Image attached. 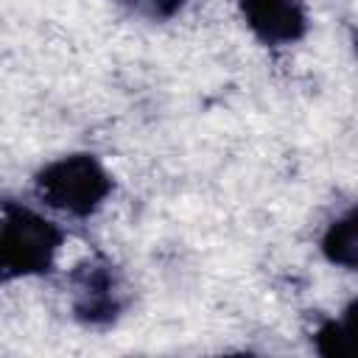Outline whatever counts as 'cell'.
<instances>
[{"label":"cell","mask_w":358,"mask_h":358,"mask_svg":"<svg viewBox=\"0 0 358 358\" xmlns=\"http://www.w3.org/2000/svg\"><path fill=\"white\" fill-rule=\"evenodd\" d=\"M62 243L64 232L56 221L14 199H0V285L48 274Z\"/></svg>","instance_id":"cell-1"},{"label":"cell","mask_w":358,"mask_h":358,"mask_svg":"<svg viewBox=\"0 0 358 358\" xmlns=\"http://www.w3.org/2000/svg\"><path fill=\"white\" fill-rule=\"evenodd\" d=\"M34 190L42 204L73 218H90L112 196L115 179L98 157L64 154L36 171Z\"/></svg>","instance_id":"cell-2"},{"label":"cell","mask_w":358,"mask_h":358,"mask_svg":"<svg viewBox=\"0 0 358 358\" xmlns=\"http://www.w3.org/2000/svg\"><path fill=\"white\" fill-rule=\"evenodd\" d=\"M67 296L76 322L84 327H112L131 302L123 271L103 255L84 257L70 268Z\"/></svg>","instance_id":"cell-3"},{"label":"cell","mask_w":358,"mask_h":358,"mask_svg":"<svg viewBox=\"0 0 358 358\" xmlns=\"http://www.w3.org/2000/svg\"><path fill=\"white\" fill-rule=\"evenodd\" d=\"M249 31L263 45H294L308 34L302 0H238Z\"/></svg>","instance_id":"cell-4"},{"label":"cell","mask_w":358,"mask_h":358,"mask_svg":"<svg viewBox=\"0 0 358 358\" xmlns=\"http://www.w3.org/2000/svg\"><path fill=\"white\" fill-rule=\"evenodd\" d=\"M319 246H322V255L327 263L341 266L347 271H355V266H358V218H355V210L336 215L327 224Z\"/></svg>","instance_id":"cell-5"},{"label":"cell","mask_w":358,"mask_h":358,"mask_svg":"<svg viewBox=\"0 0 358 358\" xmlns=\"http://www.w3.org/2000/svg\"><path fill=\"white\" fill-rule=\"evenodd\" d=\"M350 319H352V313L347 310L344 319H322L319 322V327L313 330V344H316L319 355H327V358H344L347 355Z\"/></svg>","instance_id":"cell-6"},{"label":"cell","mask_w":358,"mask_h":358,"mask_svg":"<svg viewBox=\"0 0 358 358\" xmlns=\"http://www.w3.org/2000/svg\"><path fill=\"white\" fill-rule=\"evenodd\" d=\"M117 3L126 6L129 11L145 17V20L162 22V20H171L173 14H179L185 0H117Z\"/></svg>","instance_id":"cell-7"}]
</instances>
